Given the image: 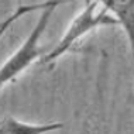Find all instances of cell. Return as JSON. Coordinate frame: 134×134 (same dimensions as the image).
I'll return each instance as SVG.
<instances>
[{
    "label": "cell",
    "mask_w": 134,
    "mask_h": 134,
    "mask_svg": "<svg viewBox=\"0 0 134 134\" xmlns=\"http://www.w3.org/2000/svg\"><path fill=\"white\" fill-rule=\"evenodd\" d=\"M116 24L117 21L109 13L103 2H86L85 7L74 17L71 24L66 27L58 44L49 52H47L40 61L47 65L55 62L57 59L69 52L75 47V44L81 41L83 37H86L89 32L100 27L116 26Z\"/></svg>",
    "instance_id": "obj_1"
},
{
    "label": "cell",
    "mask_w": 134,
    "mask_h": 134,
    "mask_svg": "<svg viewBox=\"0 0 134 134\" xmlns=\"http://www.w3.org/2000/svg\"><path fill=\"white\" fill-rule=\"evenodd\" d=\"M59 4H61V2L47 3V6L41 10V14H40L35 26L32 27L31 32L28 34V37L13 52V55H10L2 64V66H0V89L4 85H7L9 82L19 78L35 61L41 59L44 52H42L41 47H40V40L44 35L52 13L55 12V9Z\"/></svg>",
    "instance_id": "obj_2"
},
{
    "label": "cell",
    "mask_w": 134,
    "mask_h": 134,
    "mask_svg": "<svg viewBox=\"0 0 134 134\" xmlns=\"http://www.w3.org/2000/svg\"><path fill=\"white\" fill-rule=\"evenodd\" d=\"M103 3L124 30L134 61V0H103Z\"/></svg>",
    "instance_id": "obj_3"
},
{
    "label": "cell",
    "mask_w": 134,
    "mask_h": 134,
    "mask_svg": "<svg viewBox=\"0 0 134 134\" xmlns=\"http://www.w3.org/2000/svg\"><path fill=\"white\" fill-rule=\"evenodd\" d=\"M64 127L62 123H28L14 117L0 119V134H48Z\"/></svg>",
    "instance_id": "obj_4"
},
{
    "label": "cell",
    "mask_w": 134,
    "mask_h": 134,
    "mask_svg": "<svg viewBox=\"0 0 134 134\" xmlns=\"http://www.w3.org/2000/svg\"><path fill=\"white\" fill-rule=\"evenodd\" d=\"M47 3H48V2L40 3V4H23V6L17 7L16 12H14L12 16H9L4 21H2V23H0V37H2L3 32H4L7 28H9L10 24H13L14 21H17L19 19H21V17H23L24 14H27V13L35 12V10H42V9L47 6Z\"/></svg>",
    "instance_id": "obj_5"
}]
</instances>
